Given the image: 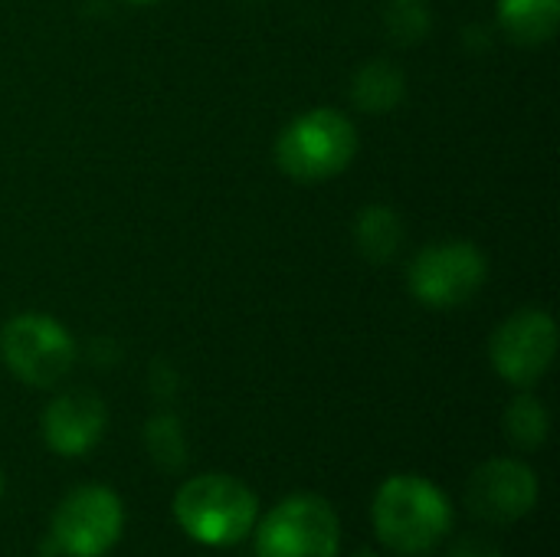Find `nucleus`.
<instances>
[{
    "mask_svg": "<svg viewBox=\"0 0 560 557\" xmlns=\"http://www.w3.org/2000/svg\"><path fill=\"white\" fill-rule=\"evenodd\" d=\"M450 557H505V552L492 542V538H482V535H463L453 542Z\"/></svg>",
    "mask_w": 560,
    "mask_h": 557,
    "instance_id": "f3484780",
    "label": "nucleus"
},
{
    "mask_svg": "<svg viewBox=\"0 0 560 557\" xmlns=\"http://www.w3.org/2000/svg\"><path fill=\"white\" fill-rule=\"evenodd\" d=\"M558 23L560 0H499V26L522 46L548 43Z\"/></svg>",
    "mask_w": 560,
    "mask_h": 557,
    "instance_id": "f8f14e48",
    "label": "nucleus"
},
{
    "mask_svg": "<svg viewBox=\"0 0 560 557\" xmlns=\"http://www.w3.org/2000/svg\"><path fill=\"white\" fill-rule=\"evenodd\" d=\"M125 532V506L102 483L75 486L52 512L49 542L66 557H105Z\"/></svg>",
    "mask_w": 560,
    "mask_h": 557,
    "instance_id": "39448f33",
    "label": "nucleus"
},
{
    "mask_svg": "<svg viewBox=\"0 0 560 557\" xmlns=\"http://www.w3.org/2000/svg\"><path fill=\"white\" fill-rule=\"evenodd\" d=\"M108 423V410L92 391H69L49 401L43 410V440L56 456H85L98 446Z\"/></svg>",
    "mask_w": 560,
    "mask_h": 557,
    "instance_id": "9d476101",
    "label": "nucleus"
},
{
    "mask_svg": "<svg viewBox=\"0 0 560 557\" xmlns=\"http://www.w3.org/2000/svg\"><path fill=\"white\" fill-rule=\"evenodd\" d=\"M256 557H338L341 522L328 499L299 492L256 519Z\"/></svg>",
    "mask_w": 560,
    "mask_h": 557,
    "instance_id": "20e7f679",
    "label": "nucleus"
},
{
    "mask_svg": "<svg viewBox=\"0 0 560 557\" xmlns=\"http://www.w3.org/2000/svg\"><path fill=\"white\" fill-rule=\"evenodd\" d=\"M407 95V76L390 59H371L351 82V98L361 112H394Z\"/></svg>",
    "mask_w": 560,
    "mask_h": 557,
    "instance_id": "9b49d317",
    "label": "nucleus"
},
{
    "mask_svg": "<svg viewBox=\"0 0 560 557\" xmlns=\"http://www.w3.org/2000/svg\"><path fill=\"white\" fill-rule=\"evenodd\" d=\"M489 276L486 253L469 240H446L423 246L407 272L410 292L430 309H456L469 302Z\"/></svg>",
    "mask_w": 560,
    "mask_h": 557,
    "instance_id": "0eeeda50",
    "label": "nucleus"
},
{
    "mask_svg": "<svg viewBox=\"0 0 560 557\" xmlns=\"http://www.w3.org/2000/svg\"><path fill=\"white\" fill-rule=\"evenodd\" d=\"M174 519L187 538L203 548H233L246 542L259 519L256 492L226 473H203L187 479L174 496Z\"/></svg>",
    "mask_w": 560,
    "mask_h": 557,
    "instance_id": "f03ea898",
    "label": "nucleus"
},
{
    "mask_svg": "<svg viewBox=\"0 0 560 557\" xmlns=\"http://www.w3.org/2000/svg\"><path fill=\"white\" fill-rule=\"evenodd\" d=\"M541 496L538 473L512 456H495L482 463L466 486V506L469 512L486 525H515L525 515L535 512Z\"/></svg>",
    "mask_w": 560,
    "mask_h": 557,
    "instance_id": "1a4fd4ad",
    "label": "nucleus"
},
{
    "mask_svg": "<svg viewBox=\"0 0 560 557\" xmlns=\"http://www.w3.org/2000/svg\"><path fill=\"white\" fill-rule=\"evenodd\" d=\"M131 3H154V0H131Z\"/></svg>",
    "mask_w": 560,
    "mask_h": 557,
    "instance_id": "aec40b11",
    "label": "nucleus"
},
{
    "mask_svg": "<svg viewBox=\"0 0 560 557\" xmlns=\"http://www.w3.org/2000/svg\"><path fill=\"white\" fill-rule=\"evenodd\" d=\"M358 154V131L338 108H308L276 138V164L302 184L341 174Z\"/></svg>",
    "mask_w": 560,
    "mask_h": 557,
    "instance_id": "7ed1b4c3",
    "label": "nucleus"
},
{
    "mask_svg": "<svg viewBox=\"0 0 560 557\" xmlns=\"http://www.w3.org/2000/svg\"><path fill=\"white\" fill-rule=\"evenodd\" d=\"M144 446H148V456L154 460V466L164 469V473H177L187 463V437H184V427L167 410L154 414L144 423Z\"/></svg>",
    "mask_w": 560,
    "mask_h": 557,
    "instance_id": "2eb2a0df",
    "label": "nucleus"
},
{
    "mask_svg": "<svg viewBox=\"0 0 560 557\" xmlns=\"http://www.w3.org/2000/svg\"><path fill=\"white\" fill-rule=\"evenodd\" d=\"M0 358L23 384L52 387L72 371L75 341L52 315L23 312L0 328Z\"/></svg>",
    "mask_w": 560,
    "mask_h": 557,
    "instance_id": "423d86ee",
    "label": "nucleus"
},
{
    "mask_svg": "<svg viewBox=\"0 0 560 557\" xmlns=\"http://www.w3.org/2000/svg\"><path fill=\"white\" fill-rule=\"evenodd\" d=\"M404 240V223L394 207L387 204H368L354 220V243L361 256L374 266H384L397 256Z\"/></svg>",
    "mask_w": 560,
    "mask_h": 557,
    "instance_id": "ddd939ff",
    "label": "nucleus"
},
{
    "mask_svg": "<svg viewBox=\"0 0 560 557\" xmlns=\"http://www.w3.org/2000/svg\"><path fill=\"white\" fill-rule=\"evenodd\" d=\"M377 538L404 557H423L453 532V502L427 476L397 473L381 483L371 502Z\"/></svg>",
    "mask_w": 560,
    "mask_h": 557,
    "instance_id": "f257e3e1",
    "label": "nucleus"
},
{
    "mask_svg": "<svg viewBox=\"0 0 560 557\" xmlns=\"http://www.w3.org/2000/svg\"><path fill=\"white\" fill-rule=\"evenodd\" d=\"M3 489H7V479H3V469H0V499H3Z\"/></svg>",
    "mask_w": 560,
    "mask_h": 557,
    "instance_id": "6ab92c4d",
    "label": "nucleus"
},
{
    "mask_svg": "<svg viewBox=\"0 0 560 557\" xmlns=\"http://www.w3.org/2000/svg\"><path fill=\"white\" fill-rule=\"evenodd\" d=\"M502 427H505V437L515 446H522V450H541L545 440H548V430H551V417H548V407L535 394H518L505 407Z\"/></svg>",
    "mask_w": 560,
    "mask_h": 557,
    "instance_id": "4468645a",
    "label": "nucleus"
},
{
    "mask_svg": "<svg viewBox=\"0 0 560 557\" xmlns=\"http://www.w3.org/2000/svg\"><path fill=\"white\" fill-rule=\"evenodd\" d=\"M351 557H377V552H371V548H361V552H354Z\"/></svg>",
    "mask_w": 560,
    "mask_h": 557,
    "instance_id": "a211bd4d",
    "label": "nucleus"
},
{
    "mask_svg": "<svg viewBox=\"0 0 560 557\" xmlns=\"http://www.w3.org/2000/svg\"><path fill=\"white\" fill-rule=\"evenodd\" d=\"M558 355V325L545 309H522L512 318H505L492 341L489 358L502 381L515 387L538 384Z\"/></svg>",
    "mask_w": 560,
    "mask_h": 557,
    "instance_id": "6e6552de",
    "label": "nucleus"
},
{
    "mask_svg": "<svg viewBox=\"0 0 560 557\" xmlns=\"http://www.w3.org/2000/svg\"><path fill=\"white\" fill-rule=\"evenodd\" d=\"M384 26L394 43H420L430 33V10L423 0H390L384 10Z\"/></svg>",
    "mask_w": 560,
    "mask_h": 557,
    "instance_id": "dca6fc26",
    "label": "nucleus"
}]
</instances>
